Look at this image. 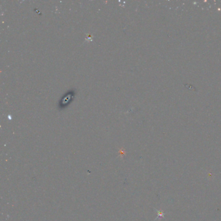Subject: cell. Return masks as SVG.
Returning a JSON list of instances; mask_svg holds the SVG:
<instances>
[{"mask_svg":"<svg viewBox=\"0 0 221 221\" xmlns=\"http://www.w3.org/2000/svg\"><path fill=\"white\" fill-rule=\"evenodd\" d=\"M164 213L163 212L158 211V217H164Z\"/></svg>","mask_w":221,"mask_h":221,"instance_id":"6da1fadb","label":"cell"}]
</instances>
